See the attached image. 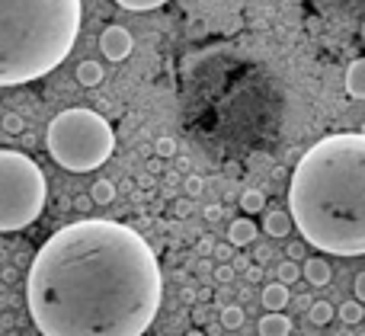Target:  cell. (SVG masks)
Wrapping results in <instances>:
<instances>
[{
	"label": "cell",
	"instance_id": "obj_1",
	"mask_svg": "<svg viewBox=\"0 0 365 336\" xmlns=\"http://www.w3.org/2000/svg\"><path fill=\"white\" fill-rule=\"evenodd\" d=\"M164 301L158 253L135 228L106 218L64 224L26 275L42 336H145Z\"/></svg>",
	"mask_w": 365,
	"mask_h": 336
},
{
	"label": "cell",
	"instance_id": "obj_2",
	"mask_svg": "<svg viewBox=\"0 0 365 336\" xmlns=\"http://www.w3.org/2000/svg\"><path fill=\"white\" fill-rule=\"evenodd\" d=\"M289 218L304 243L334 256L365 253V135L340 132L304 151L289 183Z\"/></svg>",
	"mask_w": 365,
	"mask_h": 336
},
{
	"label": "cell",
	"instance_id": "obj_3",
	"mask_svg": "<svg viewBox=\"0 0 365 336\" xmlns=\"http://www.w3.org/2000/svg\"><path fill=\"white\" fill-rule=\"evenodd\" d=\"M81 0H0V87L51 74L81 32Z\"/></svg>",
	"mask_w": 365,
	"mask_h": 336
},
{
	"label": "cell",
	"instance_id": "obj_4",
	"mask_svg": "<svg viewBox=\"0 0 365 336\" xmlns=\"http://www.w3.org/2000/svg\"><path fill=\"white\" fill-rule=\"evenodd\" d=\"M45 147L58 160V167L71 173H90L103 167L115 151V135L109 122L93 109H64L48 122Z\"/></svg>",
	"mask_w": 365,
	"mask_h": 336
},
{
	"label": "cell",
	"instance_id": "obj_5",
	"mask_svg": "<svg viewBox=\"0 0 365 336\" xmlns=\"http://www.w3.org/2000/svg\"><path fill=\"white\" fill-rule=\"evenodd\" d=\"M45 173L23 151H0V234L23 231L45 209Z\"/></svg>",
	"mask_w": 365,
	"mask_h": 336
},
{
	"label": "cell",
	"instance_id": "obj_6",
	"mask_svg": "<svg viewBox=\"0 0 365 336\" xmlns=\"http://www.w3.org/2000/svg\"><path fill=\"white\" fill-rule=\"evenodd\" d=\"M135 48V38L125 26H106L100 36V51L109 58V61H125Z\"/></svg>",
	"mask_w": 365,
	"mask_h": 336
},
{
	"label": "cell",
	"instance_id": "obj_7",
	"mask_svg": "<svg viewBox=\"0 0 365 336\" xmlns=\"http://www.w3.org/2000/svg\"><path fill=\"white\" fill-rule=\"evenodd\" d=\"M298 266H302V279L308 282V285H314V288L330 285V279H334V269H330V263L321 260V256H308V260H302Z\"/></svg>",
	"mask_w": 365,
	"mask_h": 336
},
{
	"label": "cell",
	"instance_id": "obj_8",
	"mask_svg": "<svg viewBox=\"0 0 365 336\" xmlns=\"http://www.w3.org/2000/svg\"><path fill=\"white\" fill-rule=\"evenodd\" d=\"M259 228L253 218H237V221H231V228H227V243L231 247H250L253 241H257Z\"/></svg>",
	"mask_w": 365,
	"mask_h": 336
},
{
	"label": "cell",
	"instance_id": "obj_9",
	"mask_svg": "<svg viewBox=\"0 0 365 336\" xmlns=\"http://www.w3.org/2000/svg\"><path fill=\"white\" fill-rule=\"evenodd\" d=\"M259 336H292V317H285L282 311H266V317H259L257 324Z\"/></svg>",
	"mask_w": 365,
	"mask_h": 336
},
{
	"label": "cell",
	"instance_id": "obj_10",
	"mask_svg": "<svg viewBox=\"0 0 365 336\" xmlns=\"http://www.w3.org/2000/svg\"><path fill=\"white\" fill-rule=\"evenodd\" d=\"M292 301V292L285 285H279V282H269V285L263 288V295H259V305L266 308V311H285Z\"/></svg>",
	"mask_w": 365,
	"mask_h": 336
},
{
	"label": "cell",
	"instance_id": "obj_11",
	"mask_svg": "<svg viewBox=\"0 0 365 336\" xmlns=\"http://www.w3.org/2000/svg\"><path fill=\"white\" fill-rule=\"evenodd\" d=\"M263 231L272 237V241H285V237L292 234V218H289V211H282V209L269 211V215L263 218Z\"/></svg>",
	"mask_w": 365,
	"mask_h": 336
},
{
	"label": "cell",
	"instance_id": "obj_12",
	"mask_svg": "<svg viewBox=\"0 0 365 336\" xmlns=\"http://www.w3.org/2000/svg\"><path fill=\"white\" fill-rule=\"evenodd\" d=\"M346 93L353 100H365V58H356L346 68Z\"/></svg>",
	"mask_w": 365,
	"mask_h": 336
},
{
	"label": "cell",
	"instance_id": "obj_13",
	"mask_svg": "<svg viewBox=\"0 0 365 336\" xmlns=\"http://www.w3.org/2000/svg\"><path fill=\"white\" fill-rule=\"evenodd\" d=\"M74 77H77L81 87H100L103 77H106V70H103L100 61H81L77 64V70H74Z\"/></svg>",
	"mask_w": 365,
	"mask_h": 336
},
{
	"label": "cell",
	"instance_id": "obj_14",
	"mask_svg": "<svg viewBox=\"0 0 365 336\" xmlns=\"http://www.w3.org/2000/svg\"><path fill=\"white\" fill-rule=\"evenodd\" d=\"M334 314H336V308L330 305V301H314V305L308 308V317L314 327H327L330 320H334Z\"/></svg>",
	"mask_w": 365,
	"mask_h": 336
},
{
	"label": "cell",
	"instance_id": "obj_15",
	"mask_svg": "<svg viewBox=\"0 0 365 336\" xmlns=\"http://www.w3.org/2000/svg\"><path fill=\"white\" fill-rule=\"evenodd\" d=\"M87 196L93 199V205H109V202L115 199V186L109 183V179H96V183L90 186Z\"/></svg>",
	"mask_w": 365,
	"mask_h": 336
},
{
	"label": "cell",
	"instance_id": "obj_16",
	"mask_svg": "<svg viewBox=\"0 0 365 336\" xmlns=\"http://www.w3.org/2000/svg\"><path fill=\"white\" fill-rule=\"evenodd\" d=\"M240 327H244V308L240 305L221 308V330H240Z\"/></svg>",
	"mask_w": 365,
	"mask_h": 336
},
{
	"label": "cell",
	"instance_id": "obj_17",
	"mask_svg": "<svg viewBox=\"0 0 365 336\" xmlns=\"http://www.w3.org/2000/svg\"><path fill=\"white\" fill-rule=\"evenodd\" d=\"M365 317V308L359 305V301H343L340 305V320L343 327H359Z\"/></svg>",
	"mask_w": 365,
	"mask_h": 336
},
{
	"label": "cell",
	"instance_id": "obj_18",
	"mask_svg": "<svg viewBox=\"0 0 365 336\" xmlns=\"http://www.w3.org/2000/svg\"><path fill=\"white\" fill-rule=\"evenodd\" d=\"M266 205V192L263 189H247L244 196H240V209L247 211V215H259Z\"/></svg>",
	"mask_w": 365,
	"mask_h": 336
},
{
	"label": "cell",
	"instance_id": "obj_19",
	"mask_svg": "<svg viewBox=\"0 0 365 336\" xmlns=\"http://www.w3.org/2000/svg\"><path fill=\"white\" fill-rule=\"evenodd\" d=\"M276 275H279V285H295L298 279H302V266H298V263H292V260H282L276 266Z\"/></svg>",
	"mask_w": 365,
	"mask_h": 336
},
{
	"label": "cell",
	"instance_id": "obj_20",
	"mask_svg": "<svg viewBox=\"0 0 365 336\" xmlns=\"http://www.w3.org/2000/svg\"><path fill=\"white\" fill-rule=\"evenodd\" d=\"M115 4H119L122 10H132V13H148V10H158V6H164L167 0H115Z\"/></svg>",
	"mask_w": 365,
	"mask_h": 336
},
{
	"label": "cell",
	"instance_id": "obj_21",
	"mask_svg": "<svg viewBox=\"0 0 365 336\" xmlns=\"http://www.w3.org/2000/svg\"><path fill=\"white\" fill-rule=\"evenodd\" d=\"M0 128H4L6 135H23L26 132V119L19 112H6L4 119H0Z\"/></svg>",
	"mask_w": 365,
	"mask_h": 336
},
{
	"label": "cell",
	"instance_id": "obj_22",
	"mask_svg": "<svg viewBox=\"0 0 365 336\" xmlns=\"http://www.w3.org/2000/svg\"><path fill=\"white\" fill-rule=\"evenodd\" d=\"M154 154H158V160H167L177 154V138H170V135H160L158 141H154Z\"/></svg>",
	"mask_w": 365,
	"mask_h": 336
},
{
	"label": "cell",
	"instance_id": "obj_23",
	"mask_svg": "<svg viewBox=\"0 0 365 336\" xmlns=\"http://www.w3.org/2000/svg\"><path fill=\"white\" fill-rule=\"evenodd\" d=\"M212 275H215V282H218V285H227V282H234L237 269H234L231 263H221V266H215V269H212Z\"/></svg>",
	"mask_w": 365,
	"mask_h": 336
},
{
	"label": "cell",
	"instance_id": "obj_24",
	"mask_svg": "<svg viewBox=\"0 0 365 336\" xmlns=\"http://www.w3.org/2000/svg\"><path fill=\"white\" fill-rule=\"evenodd\" d=\"M289 260H292V263L308 260V243H304V241H292V243H289Z\"/></svg>",
	"mask_w": 365,
	"mask_h": 336
},
{
	"label": "cell",
	"instance_id": "obj_25",
	"mask_svg": "<svg viewBox=\"0 0 365 336\" xmlns=\"http://www.w3.org/2000/svg\"><path fill=\"white\" fill-rule=\"evenodd\" d=\"M202 189H205V179L195 177V173H189L186 177V196L195 199V196H202Z\"/></svg>",
	"mask_w": 365,
	"mask_h": 336
},
{
	"label": "cell",
	"instance_id": "obj_26",
	"mask_svg": "<svg viewBox=\"0 0 365 336\" xmlns=\"http://www.w3.org/2000/svg\"><path fill=\"white\" fill-rule=\"evenodd\" d=\"M74 211H81V215H90V211H93V199H90L87 192L74 196Z\"/></svg>",
	"mask_w": 365,
	"mask_h": 336
},
{
	"label": "cell",
	"instance_id": "obj_27",
	"mask_svg": "<svg viewBox=\"0 0 365 336\" xmlns=\"http://www.w3.org/2000/svg\"><path fill=\"white\" fill-rule=\"evenodd\" d=\"M353 295H356L353 301H359V305L365 301V273H359V275H356V282H353Z\"/></svg>",
	"mask_w": 365,
	"mask_h": 336
},
{
	"label": "cell",
	"instance_id": "obj_28",
	"mask_svg": "<svg viewBox=\"0 0 365 336\" xmlns=\"http://www.w3.org/2000/svg\"><path fill=\"white\" fill-rule=\"evenodd\" d=\"M212 253L218 256L221 263H227V260H231V253H234V247H231V243H218V247H212Z\"/></svg>",
	"mask_w": 365,
	"mask_h": 336
},
{
	"label": "cell",
	"instance_id": "obj_29",
	"mask_svg": "<svg viewBox=\"0 0 365 336\" xmlns=\"http://www.w3.org/2000/svg\"><path fill=\"white\" fill-rule=\"evenodd\" d=\"M221 211H225V209H221V202H212V205H205V209H202V215H205L208 221H218Z\"/></svg>",
	"mask_w": 365,
	"mask_h": 336
},
{
	"label": "cell",
	"instance_id": "obj_30",
	"mask_svg": "<svg viewBox=\"0 0 365 336\" xmlns=\"http://www.w3.org/2000/svg\"><path fill=\"white\" fill-rule=\"evenodd\" d=\"M192 320H195V324H208V320H212V317H208V305H195L192 308Z\"/></svg>",
	"mask_w": 365,
	"mask_h": 336
},
{
	"label": "cell",
	"instance_id": "obj_31",
	"mask_svg": "<svg viewBox=\"0 0 365 336\" xmlns=\"http://www.w3.org/2000/svg\"><path fill=\"white\" fill-rule=\"evenodd\" d=\"M212 247H215L212 237H199V247H195V250H199V256H208V253H212Z\"/></svg>",
	"mask_w": 365,
	"mask_h": 336
},
{
	"label": "cell",
	"instance_id": "obj_32",
	"mask_svg": "<svg viewBox=\"0 0 365 336\" xmlns=\"http://www.w3.org/2000/svg\"><path fill=\"white\" fill-rule=\"evenodd\" d=\"M247 279L259 282V279H263V269H259V266H247Z\"/></svg>",
	"mask_w": 365,
	"mask_h": 336
},
{
	"label": "cell",
	"instance_id": "obj_33",
	"mask_svg": "<svg viewBox=\"0 0 365 336\" xmlns=\"http://www.w3.org/2000/svg\"><path fill=\"white\" fill-rule=\"evenodd\" d=\"M330 336H356V330H353V327H340V330H334Z\"/></svg>",
	"mask_w": 365,
	"mask_h": 336
},
{
	"label": "cell",
	"instance_id": "obj_34",
	"mask_svg": "<svg viewBox=\"0 0 365 336\" xmlns=\"http://www.w3.org/2000/svg\"><path fill=\"white\" fill-rule=\"evenodd\" d=\"M177 215H180V218L189 215V202H177Z\"/></svg>",
	"mask_w": 365,
	"mask_h": 336
},
{
	"label": "cell",
	"instance_id": "obj_35",
	"mask_svg": "<svg viewBox=\"0 0 365 336\" xmlns=\"http://www.w3.org/2000/svg\"><path fill=\"white\" fill-rule=\"evenodd\" d=\"M186 336H208V333H202V330H189Z\"/></svg>",
	"mask_w": 365,
	"mask_h": 336
}]
</instances>
